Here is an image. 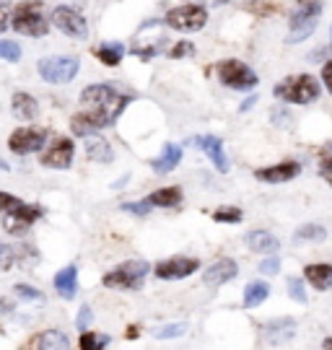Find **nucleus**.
Here are the masks:
<instances>
[{"label": "nucleus", "mask_w": 332, "mask_h": 350, "mask_svg": "<svg viewBox=\"0 0 332 350\" xmlns=\"http://www.w3.org/2000/svg\"><path fill=\"white\" fill-rule=\"evenodd\" d=\"M320 172H322V176L332 185V159H324V161H322Z\"/></svg>", "instance_id": "nucleus-44"}, {"label": "nucleus", "mask_w": 332, "mask_h": 350, "mask_svg": "<svg viewBox=\"0 0 332 350\" xmlns=\"http://www.w3.org/2000/svg\"><path fill=\"white\" fill-rule=\"evenodd\" d=\"M190 146H197V148H203V153L208 156L210 161L216 163V169L226 174L229 172V159H226V153H223V140L218 135H203V138H192L190 140Z\"/></svg>", "instance_id": "nucleus-18"}, {"label": "nucleus", "mask_w": 332, "mask_h": 350, "mask_svg": "<svg viewBox=\"0 0 332 350\" xmlns=\"http://www.w3.org/2000/svg\"><path fill=\"white\" fill-rule=\"evenodd\" d=\"M322 81L327 83V88L332 91V60H327L324 63V68H322Z\"/></svg>", "instance_id": "nucleus-43"}, {"label": "nucleus", "mask_w": 332, "mask_h": 350, "mask_svg": "<svg viewBox=\"0 0 332 350\" xmlns=\"http://www.w3.org/2000/svg\"><path fill=\"white\" fill-rule=\"evenodd\" d=\"M213 221L216 224H239L242 221V211L239 208H218L213 213Z\"/></svg>", "instance_id": "nucleus-33"}, {"label": "nucleus", "mask_w": 332, "mask_h": 350, "mask_svg": "<svg viewBox=\"0 0 332 350\" xmlns=\"http://www.w3.org/2000/svg\"><path fill=\"white\" fill-rule=\"evenodd\" d=\"M0 169H3V172H11V166H8L5 161H0Z\"/></svg>", "instance_id": "nucleus-50"}, {"label": "nucleus", "mask_w": 332, "mask_h": 350, "mask_svg": "<svg viewBox=\"0 0 332 350\" xmlns=\"http://www.w3.org/2000/svg\"><path fill=\"white\" fill-rule=\"evenodd\" d=\"M270 296V286L265 280H252L244 288V309H257L259 304H265Z\"/></svg>", "instance_id": "nucleus-27"}, {"label": "nucleus", "mask_w": 332, "mask_h": 350, "mask_svg": "<svg viewBox=\"0 0 332 350\" xmlns=\"http://www.w3.org/2000/svg\"><path fill=\"white\" fill-rule=\"evenodd\" d=\"M298 172H301V166L296 161H281L272 163V166H265V169H257L255 176L265 185H283V182H291Z\"/></svg>", "instance_id": "nucleus-17"}, {"label": "nucleus", "mask_w": 332, "mask_h": 350, "mask_svg": "<svg viewBox=\"0 0 332 350\" xmlns=\"http://www.w3.org/2000/svg\"><path fill=\"white\" fill-rule=\"evenodd\" d=\"M208 21V11L203 5L195 3H185V5H177L166 13V26H172L177 31H200Z\"/></svg>", "instance_id": "nucleus-8"}, {"label": "nucleus", "mask_w": 332, "mask_h": 350, "mask_svg": "<svg viewBox=\"0 0 332 350\" xmlns=\"http://www.w3.org/2000/svg\"><path fill=\"white\" fill-rule=\"evenodd\" d=\"M73 156H75L73 140L71 138H55L47 148H44L39 163H42V166H47V169H68V166L73 163Z\"/></svg>", "instance_id": "nucleus-12"}, {"label": "nucleus", "mask_w": 332, "mask_h": 350, "mask_svg": "<svg viewBox=\"0 0 332 350\" xmlns=\"http://www.w3.org/2000/svg\"><path fill=\"white\" fill-rule=\"evenodd\" d=\"M182 335H187L185 322H174V325H164L159 329H153V338L156 340H172V338H182Z\"/></svg>", "instance_id": "nucleus-31"}, {"label": "nucleus", "mask_w": 332, "mask_h": 350, "mask_svg": "<svg viewBox=\"0 0 332 350\" xmlns=\"http://www.w3.org/2000/svg\"><path fill=\"white\" fill-rule=\"evenodd\" d=\"M127 104L130 99L107 83L86 86L81 91V112L71 117L73 135L88 138V135H97L101 127L114 125V120L125 112Z\"/></svg>", "instance_id": "nucleus-1"}, {"label": "nucleus", "mask_w": 332, "mask_h": 350, "mask_svg": "<svg viewBox=\"0 0 332 350\" xmlns=\"http://www.w3.org/2000/svg\"><path fill=\"white\" fill-rule=\"evenodd\" d=\"M288 296L298 304H307V291H304V280L301 278H291L288 280Z\"/></svg>", "instance_id": "nucleus-36"}, {"label": "nucleus", "mask_w": 332, "mask_h": 350, "mask_svg": "<svg viewBox=\"0 0 332 350\" xmlns=\"http://www.w3.org/2000/svg\"><path fill=\"white\" fill-rule=\"evenodd\" d=\"M330 37H332V29H330Z\"/></svg>", "instance_id": "nucleus-51"}, {"label": "nucleus", "mask_w": 332, "mask_h": 350, "mask_svg": "<svg viewBox=\"0 0 332 350\" xmlns=\"http://www.w3.org/2000/svg\"><path fill=\"white\" fill-rule=\"evenodd\" d=\"M239 275V265L234 260H229V257H223V260H216L213 265L205 267V273H203V283L210 288H218L223 283H229V280H234Z\"/></svg>", "instance_id": "nucleus-16"}, {"label": "nucleus", "mask_w": 332, "mask_h": 350, "mask_svg": "<svg viewBox=\"0 0 332 350\" xmlns=\"http://www.w3.org/2000/svg\"><path fill=\"white\" fill-rule=\"evenodd\" d=\"M216 73H218L223 86L236 88V91H249V88L257 86L255 70L246 63H242V60H221L218 68H216Z\"/></svg>", "instance_id": "nucleus-7"}, {"label": "nucleus", "mask_w": 332, "mask_h": 350, "mask_svg": "<svg viewBox=\"0 0 332 350\" xmlns=\"http://www.w3.org/2000/svg\"><path fill=\"white\" fill-rule=\"evenodd\" d=\"M246 8H249V11H255V13H270L272 11V5L262 3V0H249V3H246Z\"/></svg>", "instance_id": "nucleus-41"}, {"label": "nucleus", "mask_w": 332, "mask_h": 350, "mask_svg": "<svg viewBox=\"0 0 332 350\" xmlns=\"http://www.w3.org/2000/svg\"><path fill=\"white\" fill-rule=\"evenodd\" d=\"M179 161H182V148H179L177 143H166V146L161 148L159 156L151 161V166H153L156 174H169V172L177 169V163Z\"/></svg>", "instance_id": "nucleus-23"}, {"label": "nucleus", "mask_w": 332, "mask_h": 350, "mask_svg": "<svg viewBox=\"0 0 332 350\" xmlns=\"http://www.w3.org/2000/svg\"><path fill=\"white\" fill-rule=\"evenodd\" d=\"M190 52H192V44H190V42H179L172 50V55L174 57H182V55H190Z\"/></svg>", "instance_id": "nucleus-42"}, {"label": "nucleus", "mask_w": 332, "mask_h": 350, "mask_svg": "<svg viewBox=\"0 0 332 350\" xmlns=\"http://www.w3.org/2000/svg\"><path fill=\"white\" fill-rule=\"evenodd\" d=\"M13 293H16L21 301H37V304L44 301V293H42L39 288L29 286V283H16V286H13Z\"/></svg>", "instance_id": "nucleus-32"}, {"label": "nucleus", "mask_w": 332, "mask_h": 350, "mask_svg": "<svg viewBox=\"0 0 332 350\" xmlns=\"http://www.w3.org/2000/svg\"><path fill=\"white\" fill-rule=\"evenodd\" d=\"M148 205L151 208H177L182 205V189L179 187H161L148 195Z\"/></svg>", "instance_id": "nucleus-25"}, {"label": "nucleus", "mask_w": 332, "mask_h": 350, "mask_svg": "<svg viewBox=\"0 0 332 350\" xmlns=\"http://www.w3.org/2000/svg\"><path fill=\"white\" fill-rule=\"evenodd\" d=\"M107 345H110V335L91 332V329H84L81 340H78V350H104Z\"/></svg>", "instance_id": "nucleus-30"}, {"label": "nucleus", "mask_w": 332, "mask_h": 350, "mask_svg": "<svg viewBox=\"0 0 332 350\" xmlns=\"http://www.w3.org/2000/svg\"><path fill=\"white\" fill-rule=\"evenodd\" d=\"M294 239L296 241H314V244H320V241L327 239V231H324V226H320V224H304L296 228Z\"/></svg>", "instance_id": "nucleus-29"}, {"label": "nucleus", "mask_w": 332, "mask_h": 350, "mask_svg": "<svg viewBox=\"0 0 332 350\" xmlns=\"http://www.w3.org/2000/svg\"><path fill=\"white\" fill-rule=\"evenodd\" d=\"M42 215H44V208H42V205H34V202L29 205V202H24L16 213L5 215L3 224H5V231H8V234H13V237H24L26 231L37 224Z\"/></svg>", "instance_id": "nucleus-11"}, {"label": "nucleus", "mask_w": 332, "mask_h": 350, "mask_svg": "<svg viewBox=\"0 0 332 350\" xmlns=\"http://www.w3.org/2000/svg\"><path fill=\"white\" fill-rule=\"evenodd\" d=\"M255 101H257V96H252V99H246L242 107H239V112H246V109H252L255 107Z\"/></svg>", "instance_id": "nucleus-47"}, {"label": "nucleus", "mask_w": 332, "mask_h": 350, "mask_svg": "<svg viewBox=\"0 0 332 350\" xmlns=\"http://www.w3.org/2000/svg\"><path fill=\"white\" fill-rule=\"evenodd\" d=\"M44 143H47V130H44V127L24 125L11 133L8 148H11L16 156H29V153H37V150L44 148Z\"/></svg>", "instance_id": "nucleus-9"}, {"label": "nucleus", "mask_w": 332, "mask_h": 350, "mask_svg": "<svg viewBox=\"0 0 332 350\" xmlns=\"http://www.w3.org/2000/svg\"><path fill=\"white\" fill-rule=\"evenodd\" d=\"M259 273L270 278L278 275V273H281V260H278V257H265V260L259 262Z\"/></svg>", "instance_id": "nucleus-38"}, {"label": "nucleus", "mask_w": 332, "mask_h": 350, "mask_svg": "<svg viewBox=\"0 0 332 350\" xmlns=\"http://www.w3.org/2000/svg\"><path fill=\"white\" fill-rule=\"evenodd\" d=\"M320 11L322 3L317 0H298L296 13L291 16V26H288V44H298L314 34V29L320 24Z\"/></svg>", "instance_id": "nucleus-4"}, {"label": "nucleus", "mask_w": 332, "mask_h": 350, "mask_svg": "<svg viewBox=\"0 0 332 350\" xmlns=\"http://www.w3.org/2000/svg\"><path fill=\"white\" fill-rule=\"evenodd\" d=\"M244 244L249 247L252 252H259V254H275V252L281 250V241L272 237L270 231H262V228H257V231H249L244 237Z\"/></svg>", "instance_id": "nucleus-22"}, {"label": "nucleus", "mask_w": 332, "mask_h": 350, "mask_svg": "<svg viewBox=\"0 0 332 350\" xmlns=\"http://www.w3.org/2000/svg\"><path fill=\"white\" fill-rule=\"evenodd\" d=\"M91 322H94V312H91V306H81V309H78V317H75V327L84 332V329L91 327Z\"/></svg>", "instance_id": "nucleus-39"}, {"label": "nucleus", "mask_w": 332, "mask_h": 350, "mask_svg": "<svg viewBox=\"0 0 332 350\" xmlns=\"http://www.w3.org/2000/svg\"><path fill=\"white\" fill-rule=\"evenodd\" d=\"M21 350H71V338L62 329H42L26 340Z\"/></svg>", "instance_id": "nucleus-15"}, {"label": "nucleus", "mask_w": 332, "mask_h": 350, "mask_svg": "<svg viewBox=\"0 0 332 350\" xmlns=\"http://www.w3.org/2000/svg\"><path fill=\"white\" fill-rule=\"evenodd\" d=\"M127 179H130V176L125 174V176H123V179H117V182H114V185H112V187H114V189H120V187H125V182H127Z\"/></svg>", "instance_id": "nucleus-48"}, {"label": "nucleus", "mask_w": 332, "mask_h": 350, "mask_svg": "<svg viewBox=\"0 0 332 350\" xmlns=\"http://www.w3.org/2000/svg\"><path fill=\"white\" fill-rule=\"evenodd\" d=\"M148 273H151V265L146 260H127V262L117 265L114 270H110L101 283L112 291H138L143 286Z\"/></svg>", "instance_id": "nucleus-3"}, {"label": "nucleus", "mask_w": 332, "mask_h": 350, "mask_svg": "<svg viewBox=\"0 0 332 350\" xmlns=\"http://www.w3.org/2000/svg\"><path fill=\"white\" fill-rule=\"evenodd\" d=\"M52 286H55V291H58V296L62 301H73L78 296V267L68 265V267L58 270L55 278H52Z\"/></svg>", "instance_id": "nucleus-19"}, {"label": "nucleus", "mask_w": 332, "mask_h": 350, "mask_svg": "<svg viewBox=\"0 0 332 350\" xmlns=\"http://www.w3.org/2000/svg\"><path fill=\"white\" fill-rule=\"evenodd\" d=\"M0 60L18 63V60H21V47H18L16 42H0Z\"/></svg>", "instance_id": "nucleus-35"}, {"label": "nucleus", "mask_w": 332, "mask_h": 350, "mask_svg": "<svg viewBox=\"0 0 332 350\" xmlns=\"http://www.w3.org/2000/svg\"><path fill=\"white\" fill-rule=\"evenodd\" d=\"M197 267H200V262L195 257H172V260H164L156 265L153 273L159 280H182V278L197 273Z\"/></svg>", "instance_id": "nucleus-13"}, {"label": "nucleus", "mask_w": 332, "mask_h": 350, "mask_svg": "<svg viewBox=\"0 0 332 350\" xmlns=\"http://www.w3.org/2000/svg\"><path fill=\"white\" fill-rule=\"evenodd\" d=\"M11 26L24 37H44L49 31V18L42 11L39 0H24L11 13Z\"/></svg>", "instance_id": "nucleus-2"}, {"label": "nucleus", "mask_w": 332, "mask_h": 350, "mask_svg": "<svg viewBox=\"0 0 332 350\" xmlns=\"http://www.w3.org/2000/svg\"><path fill=\"white\" fill-rule=\"evenodd\" d=\"M304 278L311 283V288L327 291V288L332 286V265H327V262L307 265V267H304Z\"/></svg>", "instance_id": "nucleus-24"}, {"label": "nucleus", "mask_w": 332, "mask_h": 350, "mask_svg": "<svg viewBox=\"0 0 332 350\" xmlns=\"http://www.w3.org/2000/svg\"><path fill=\"white\" fill-rule=\"evenodd\" d=\"M272 120H278L275 125H281V127H283L285 122H288V117H285V112H272Z\"/></svg>", "instance_id": "nucleus-46"}, {"label": "nucleus", "mask_w": 332, "mask_h": 350, "mask_svg": "<svg viewBox=\"0 0 332 350\" xmlns=\"http://www.w3.org/2000/svg\"><path fill=\"white\" fill-rule=\"evenodd\" d=\"M37 260V250L29 244H0V270L26 267Z\"/></svg>", "instance_id": "nucleus-14"}, {"label": "nucleus", "mask_w": 332, "mask_h": 350, "mask_svg": "<svg viewBox=\"0 0 332 350\" xmlns=\"http://www.w3.org/2000/svg\"><path fill=\"white\" fill-rule=\"evenodd\" d=\"M94 52H97V57L101 60V63L114 68V65H120V60H123L125 47L120 44V42H104V44H99Z\"/></svg>", "instance_id": "nucleus-28"}, {"label": "nucleus", "mask_w": 332, "mask_h": 350, "mask_svg": "<svg viewBox=\"0 0 332 350\" xmlns=\"http://www.w3.org/2000/svg\"><path fill=\"white\" fill-rule=\"evenodd\" d=\"M296 335V319L291 317H278L265 325V338L270 345H285L288 340H294Z\"/></svg>", "instance_id": "nucleus-20"}, {"label": "nucleus", "mask_w": 332, "mask_h": 350, "mask_svg": "<svg viewBox=\"0 0 332 350\" xmlns=\"http://www.w3.org/2000/svg\"><path fill=\"white\" fill-rule=\"evenodd\" d=\"M86 156L97 163H110L112 159H114V150H112V146L104 138H99V135H88L86 138Z\"/></svg>", "instance_id": "nucleus-26"}, {"label": "nucleus", "mask_w": 332, "mask_h": 350, "mask_svg": "<svg viewBox=\"0 0 332 350\" xmlns=\"http://www.w3.org/2000/svg\"><path fill=\"white\" fill-rule=\"evenodd\" d=\"M37 70L42 75V81L60 86V83H71L75 75H78L81 60L75 55H49V57L39 60Z\"/></svg>", "instance_id": "nucleus-6"}, {"label": "nucleus", "mask_w": 332, "mask_h": 350, "mask_svg": "<svg viewBox=\"0 0 332 350\" xmlns=\"http://www.w3.org/2000/svg\"><path fill=\"white\" fill-rule=\"evenodd\" d=\"M120 208H123L125 213H133V215H138V218H146L148 213H151V205H148L146 200H143V202H123Z\"/></svg>", "instance_id": "nucleus-37"}, {"label": "nucleus", "mask_w": 332, "mask_h": 350, "mask_svg": "<svg viewBox=\"0 0 332 350\" xmlns=\"http://www.w3.org/2000/svg\"><path fill=\"white\" fill-rule=\"evenodd\" d=\"M0 244H3V241H0Z\"/></svg>", "instance_id": "nucleus-52"}, {"label": "nucleus", "mask_w": 332, "mask_h": 350, "mask_svg": "<svg viewBox=\"0 0 332 350\" xmlns=\"http://www.w3.org/2000/svg\"><path fill=\"white\" fill-rule=\"evenodd\" d=\"M49 21L58 26L62 34H68V37H73V39L88 37L86 18L75 11V8H71V5H58V8L52 11V18H49Z\"/></svg>", "instance_id": "nucleus-10"}, {"label": "nucleus", "mask_w": 332, "mask_h": 350, "mask_svg": "<svg viewBox=\"0 0 332 350\" xmlns=\"http://www.w3.org/2000/svg\"><path fill=\"white\" fill-rule=\"evenodd\" d=\"M11 112H13V117L21 120V122H34V120L39 117V104L31 94L16 91L11 99Z\"/></svg>", "instance_id": "nucleus-21"}, {"label": "nucleus", "mask_w": 332, "mask_h": 350, "mask_svg": "<svg viewBox=\"0 0 332 350\" xmlns=\"http://www.w3.org/2000/svg\"><path fill=\"white\" fill-rule=\"evenodd\" d=\"M275 96L281 101H291V104H311L320 96V83L314 75H294V78H283L275 86Z\"/></svg>", "instance_id": "nucleus-5"}, {"label": "nucleus", "mask_w": 332, "mask_h": 350, "mask_svg": "<svg viewBox=\"0 0 332 350\" xmlns=\"http://www.w3.org/2000/svg\"><path fill=\"white\" fill-rule=\"evenodd\" d=\"M21 205H24L21 198L8 195V192H3V189H0V213H3V215H11V213H16Z\"/></svg>", "instance_id": "nucleus-34"}, {"label": "nucleus", "mask_w": 332, "mask_h": 350, "mask_svg": "<svg viewBox=\"0 0 332 350\" xmlns=\"http://www.w3.org/2000/svg\"><path fill=\"white\" fill-rule=\"evenodd\" d=\"M322 348H324V350H332V338H324V342H322Z\"/></svg>", "instance_id": "nucleus-49"}, {"label": "nucleus", "mask_w": 332, "mask_h": 350, "mask_svg": "<svg viewBox=\"0 0 332 350\" xmlns=\"http://www.w3.org/2000/svg\"><path fill=\"white\" fill-rule=\"evenodd\" d=\"M13 309H16V306H13L11 301L0 296V317H5V314H13Z\"/></svg>", "instance_id": "nucleus-45"}, {"label": "nucleus", "mask_w": 332, "mask_h": 350, "mask_svg": "<svg viewBox=\"0 0 332 350\" xmlns=\"http://www.w3.org/2000/svg\"><path fill=\"white\" fill-rule=\"evenodd\" d=\"M11 5H5V3H0V34L11 26Z\"/></svg>", "instance_id": "nucleus-40"}]
</instances>
